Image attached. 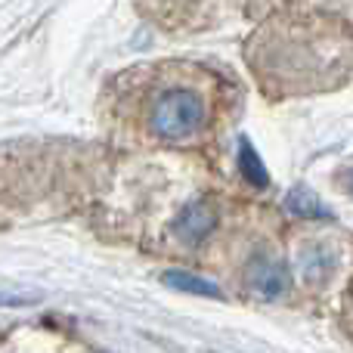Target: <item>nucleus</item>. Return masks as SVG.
I'll use <instances>...</instances> for the list:
<instances>
[{
  "label": "nucleus",
  "mask_w": 353,
  "mask_h": 353,
  "mask_svg": "<svg viewBox=\"0 0 353 353\" xmlns=\"http://www.w3.org/2000/svg\"><path fill=\"white\" fill-rule=\"evenodd\" d=\"M285 208L294 214V217H304V220H329L332 217L329 208H325L316 195L307 192V189H294V192L285 199Z\"/></svg>",
  "instance_id": "423d86ee"
},
{
  "label": "nucleus",
  "mask_w": 353,
  "mask_h": 353,
  "mask_svg": "<svg viewBox=\"0 0 353 353\" xmlns=\"http://www.w3.org/2000/svg\"><path fill=\"white\" fill-rule=\"evenodd\" d=\"M28 298H16V294H0V307H28Z\"/></svg>",
  "instance_id": "6e6552de"
},
{
  "label": "nucleus",
  "mask_w": 353,
  "mask_h": 353,
  "mask_svg": "<svg viewBox=\"0 0 353 353\" xmlns=\"http://www.w3.org/2000/svg\"><path fill=\"white\" fill-rule=\"evenodd\" d=\"M239 171H242V176L251 183V186L263 189L270 183V174L267 168H263L261 155L254 152V146H251L248 140H239Z\"/></svg>",
  "instance_id": "0eeeda50"
},
{
  "label": "nucleus",
  "mask_w": 353,
  "mask_h": 353,
  "mask_svg": "<svg viewBox=\"0 0 353 353\" xmlns=\"http://www.w3.org/2000/svg\"><path fill=\"white\" fill-rule=\"evenodd\" d=\"M292 285V276H288V267L273 254H257L254 261L248 263V288L254 294L267 301H276L288 292Z\"/></svg>",
  "instance_id": "f03ea898"
},
{
  "label": "nucleus",
  "mask_w": 353,
  "mask_h": 353,
  "mask_svg": "<svg viewBox=\"0 0 353 353\" xmlns=\"http://www.w3.org/2000/svg\"><path fill=\"white\" fill-rule=\"evenodd\" d=\"M335 263H338L335 251L323 242H310L298 251V270L304 276V282H310V285H323L335 273Z\"/></svg>",
  "instance_id": "20e7f679"
},
{
  "label": "nucleus",
  "mask_w": 353,
  "mask_h": 353,
  "mask_svg": "<svg viewBox=\"0 0 353 353\" xmlns=\"http://www.w3.org/2000/svg\"><path fill=\"white\" fill-rule=\"evenodd\" d=\"M217 217H214V208L208 201H192V205L183 208V214L174 220V236L186 245H195L214 230Z\"/></svg>",
  "instance_id": "7ed1b4c3"
},
{
  "label": "nucleus",
  "mask_w": 353,
  "mask_h": 353,
  "mask_svg": "<svg viewBox=\"0 0 353 353\" xmlns=\"http://www.w3.org/2000/svg\"><path fill=\"white\" fill-rule=\"evenodd\" d=\"M208 121V105L192 87H168L149 105V130L161 140H189Z\"/></svg>",
  "instance_id": "f257e3e1"
},
{
  "label": "nucleus",
  "mask_w": 353,
  "mask_h": 353,
  "mask_svg": "<svg viewBox=\"0 0 353 353\" xmlns=\"http://www.w3.org/2000/svg\"><path fill=\"white\" fill-rule=\"evenodd\" d=\"M161 282L176 288V292L199 294V298H223V292H220L214 282L201 279V276H192V273H183V270H168V273L161 276Z\"/></svg>",
  "instance_id": "39448f33"
}]
</instances>
